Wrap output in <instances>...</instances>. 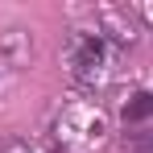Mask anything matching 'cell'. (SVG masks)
<instances>
[{
	"mask_svg": "<svg viewBox=\"0 0 153 153\" xmlns=\"http://www.w3.org/2000/svg\"><path fill=\"white\" fill-rule=\"evenodd\" d=\"M112 62H116V50L103 33H75L71 37V75L75 83L91 87V83H103L112 75Z\"/></svg>",
	"mask_w": 153,
	"mask_h": 153,
	"instance_id": "obj_1",
	"label": "cell"
},
{
	"mask_svg": "<svg viewBox=\"0 0 153 153\" xmlns=\"http://www.w3.org/2000/svg\"><path fill=\"white\" fill-rule=\"evenodd\" d=\"M124 149L153 153V95H132L124 103Z\"/></svg>",
	"mask_w": 153,
	"mask_h": 153,
	"instance_id": "obj_2",
	"label": "cell"
}]
</instances>
